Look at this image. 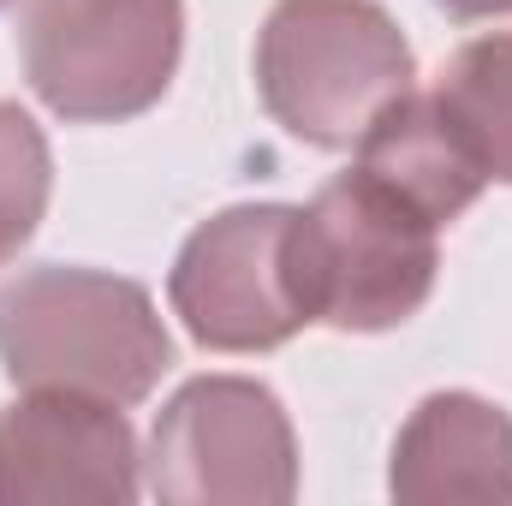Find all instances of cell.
Returning a JSON list of instances; mask_svg holds the SVG:
<instances>
[{
	"mask_svg": "<svg viewBox=\"0 0 512 506\" xmlns=\"http://www.w3.org/2000/svg\"><path fill=\"white\" fill-rule=\"evenodd\" d=\"M0 370L12 387L143 405L173 370V340L137 280L36 262L0 286Z\"/></svg>",
	"mask_w": 512,
	"mask_h": 506,
	"instance_id": "1",
	"label": "cell"
},
{
	"mask_svg": "<svg viewBox=\"0 0 512 506\" xmlns=\"http://www.w3.org/2000/svg\"><path fill=\"white\" fill-rule=\"evenodd\" d=\"M417 84V54L376 0H274L256 30V96L310 149H352Z\"/></svg>",
	"mask_w": 512,
	"mask_h": 506,
	"instance_id": "2",
	"label": "cell"
},
{
	"mask_svg": "<svg viewBox=\"0 0 512 506\" xmlns=\"http://www.w3.org/2000/svg\"><path fill=\"white\" fill-rule=\"evenodd\" d=\"M18 54L54 120L120 126L173 90L185 0H24Z\"/></svg>",
	"mask_w": 512,
	"mask_h": 506,
	"instance_id": "3",
	"label": "cell"
},
{
	"mask_svg": "<svg viewBox=\"0 0 512 506\" xmlns=\"http://www.w3.org/2000/svg\"><path fill=\"white\" fill-rule=\"evenodd\" d=\"M298 262L316 322L340 334H387L429 304L441 227L352 167L298 209Z\"/></svg>",
	"mask_w": 512,
	"mask_h": 506,
	"instance_id": "4",
	"label": "cell"
},
{
	"mask_svg": "<svg viewBox=\"0 0 512 506\" xmlns=\"http://www.w3.org/2000/svg\"><path fill=\"white\" fill-rule=\"evenodd\" d=\"M143 489L167 506H280L298 495V435L268 381L191 376L143 447Z\"/></svg>",
	"mask_w": 512,
	"mask_h": 506,
	"instance_id": "5",
	"label": "cell"
},
{
	"mask_svg": "<svg viewBox=\"0 0 512 506\" xmlns=\"http://www.w3.org/2000/svg\"><path fill=\"white\" fill-rule=\"evenodd\" d=\"M173 316L209 352H274L310 328L298 203H233L191 227L167 274Z\"/></svg>",
	"mask_w": 512,
	"mask_h": 506,
	"instance_id": "6",
	"label": "cell"
},
{
	"mask_svg": "<svg viewBox=\"0 0 512 506\" xmlns=\"http://www.w3.org/2000/svg\"><path fill=\"white\" fill-rule=\"evenodd\" d=\"M143 495V453L126 405L24 387L0 405V506H126Z\"/></svg>",
	"mask_w": 512,
	"mask_h": 506,
	"instance_id": "7",
	"label": "cell"
},
{
	"mask_svg": "<svg viewBox=\"0 0 512 506\" xmlns=\"http://www.w3.org/2000/svg\"><path fill=\"white\" fill-rule=\"evenodd\" d=\"M393 501H512V411L471 387L423 393L387 459Z\"/></svg>",
	"mask_w": 512,
	"mask_h": 506,
	"instance_id": "8",
	"label": "cell"
},
{
	"mask_svg": "<svg viewBox=\"0 0 512 506\" xmlns=\"http://www.w3.org/2000/svg\"><path fill=\"white\" fill-rule=\"evenodd\" d=\"M352 167L370 173L382 191H393L405 209H417L435 227H453L489 185V173L477 167L471 143L447 120L435 90H417V84L393 108H382L376 126L352 143Z\"/></svg>",
	"mask_w": 512,
	"mask_h": 506,
	"instance_id": "9",
	"label": "cell"
},
{
	"mask_svg": "<svg viewBox=\"0 0 512 506\" xmlns=\"http://www.w3.org/2000/svg\"><path fill=\"white\" fill-rule=\"evenodd\" d=\"M447 120L471 143L489 185H512V30L465 42L429 84Z\"/></svg>",
	"mask_w": 512,
	"mask_h": 506,
	"instance_id": "10",
	"label": "cell"
},
{
	"mask_svg": "<svg viewBox=\"0 0 512 506\" xmlns=\"http://www.w3.org/2000/svg\"><path fill=\"white\" fill-rule=\"evenodd\" d=\"M48 197H54L48 137L18 102H0V262H12L36 239Z\"/></svg>",
	"mask_w": 512,
	"mask_h": 506,
	"instance_id": "11",
	"label": "cell"
},
{
	"mask_svg": "<svg viewBox=\"0 0 512 506\" xmlns=\"http://www.w3.org/2000/svg\"><path fill=\"white\" fill-rule=\"evenodd\" d=\"M447 18H459V24H477V18H507L512 0H435Z\"/></svg>",
	"mask_w": 512,
	"mask_h": 506,
	"instance_id": "12",
	"label": "cell"
},
{
	"mask_svg": "<svg viewBox=\"0 0 512 506\" xmlns=\"http://www.w3.org/2000/svg\"><path fill=\"white\" fill-rule=\"evenodd\" d=\"M0 6H12V0H0Z\"/></svg>",
	"mask_w": 512,
	"mask_h": 506,
	"instance_id": "13",
	"label": "cell"
}]
</instances>
